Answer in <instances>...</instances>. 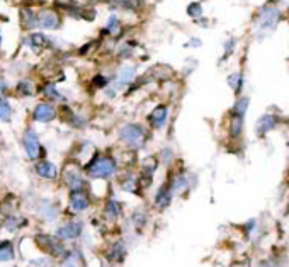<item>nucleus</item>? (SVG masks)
<instances>
[{
	"instance_id": "f704fd0d",
	"label": "nucleus",
	"mask_w": 289,
	"mask_h": 267,
	"mask_svg": "<svg viewBox=\"0 0 289 267\" xmlns=\"http://www.w3.org/2000/svg\"><path fill=\"white\" fill-rule=\"evenodd\" d=\"M60 267H77V261L73 255H68V257H65V261L61 262Z\"/></svg>"
},
{
	"instance_id": "f03ea898",
	"label": "nucleus",
	"mask_w": 289,
	"mask_h": 267,
	"mask_svg": "<svg viewBox=\"0 0 289 267\" xmlns=\"http://www.w3.org/2000/svg\"><path fill=\"white\" fill-rule=\"evenodd\" d=\"M119 138L124 145L131 148H140L146 142V131L140 124H124L119 131Z\"/></svg>"
},
{
	"instance_id": "39448f33",
	"label": "nucleus",
	"mask_w": 289,
	"mask_h": 267,
	"mask_svg": "<svg viewBox=\"0 0 289 267\" xmlns=\"http://www.w3.org/2000/svg\"><path fill=\"white\" fill-rule=\"evenodd\" d=\"M36 242H38V245L41 247L44 252H48L51 257L58 259L66 254V248L61 243V240L53 235H38L36 237Z\"/></svg>"
},
{
	"instance_id": "4468645a",
	"label": "nucleus",
	"mask_w": 289,
	"mask_h": 267,
	"mask_svg": "<svg viewBox=\"0 0 289 267\" xmlns=\"http://www.w3.org/2000/svg\"><path fill=\"white\" fill-rule=\"evenodd\" d=\"M136 75V68L131 65H124L117 73V87H124V85L131 84V80Z\"/></svg>"
},
{
	"instance_id": "2eb2a0df",
	"label": "nucleus",
	"mask_w": 289,
	"mask_h": 267,
	"mask_svg": "<svg viewBox=\"0 0 289 267\" xmlns=\"http://www.w3.org/2000/svg\"><path fill=\"white\" fill-rule=\"evenodd\" d=\"M277 124V118L272 116V114H265V116H262L260 119H259L257 123V133L259 135H265L267 131H270L272 128H276Z\"/></svg>"
},
{
	"instance_id": "f3484780",
	"label": "nucleus",
	"mask_w": 289,
	"mask_h": 267,
	"mask_svg": "<svg viewBox=\"0 0 289 267\" xmlns=\"http://www.w3.org/2000/svg\"><path fill=\"white\" fill-rule=\"evenodd\" d=\"M170 184V189H172V192H182L187 189L189 185V180L187 177L184 176V174H177L175 177H172V179L169 180Z\"/></svg>"
},
{
	"instance_id": "9b49d317",
	"label": "nucleus",
	"mask_w": 289,
	"mask_h": 267,
	"mask_svg": "<svg viewBox=\"0 0 289 267\" xmlns=\"http://www.w3.org/2000/svg\"><path fill=\"white\" fill-rule=\"evenodd\" d=\"M34 170H36V174L41 177V179H46V180H53V179H57V177L60 176L58 167L50 160H41L39 164H36Z\"/></svg>"
},
{
	"instance_id": "72a5a7b5",
	"label": "nucleus",
	"mask_w": 289,
	"mask_h": 267,
	"mask_svg": "<svg viewBox=\"0 0 289 267\" xmlns=\"http://www.w3.org/2000/svg\"><path fill=\"white\" fill-rule=\"evenodd\" d=\"M94 85L97 89H104L107 85V79L104 75H97V77H94Z\"/></svg>"
},
{
	"instance_id": "393cba45",
	"label": "nucleus",
	"mask_w": 289,
	"mask_h": 267,
	"mask_svg": "<svg viewBox=\"0 0 289 267\" xmlns=\"http://www.w3.org/2000/svg\"><path fill=\"white\" fill-rule=\"evenodd\" d=\"M242 128H243V118L242 116H235V114H233L231 124H230V135H231V138H236V136H240V133H242Z\"/></svg>"
},
{
	"instance_id": "473e14b6",
	"label": "nucleus",
	"mask_w": 289,
	"mask_h": 267,
	"mask_svg": "<svg viewBox=\"0 0 289 267\" xmlns=\"http://www.w3.org/2000/svg\"><path fill=\"white\" fill-rule=\"evenodd\" d=\"M28 267H55L53 261L48 257H39V259H34V261H31L28 264Z\"/></svg>"
},
{
	"instance_id": "cd10ccee",
	"label": "nucleus",
	"mask_w": 289,
	"mask_h": 267,
	"mask_svg": "<svg viewBox=\"0 0 289 267\" xmlns=\"http://www.w3.org/2000/svg\"><path fill=\"white\" fill-rule=\"evenodd\" d=\"M24 223L26 221L21 220V216H9L3 221V226H5V230H9V232H16L21 226H24Z\"/></svg>"
},
{
	"instance_id": "c756f323",
	"label": "nucleus",
	"mask_w": 289,
	"mask_h": 267,
	"mask_svg": "<svg viewBox=\"0 0 289 267\" xmlns=\"http://www.w3.org/2000/svg\"><path fill=\"white\" fill-rule=\"evenodd\" d=\"M228 84H230V87L235 90V94H238L240 89H242V73H233V75H230Z\"/></svg>"
},
{
	"instance_id": "1a4fd4ad",
	"label": "nucleus",
	"mask_w": 289,
	"mask_h": 267,
	"mask_svg": "<svg viewBox=\"0 0 289 267\" xmlns=\"http://www.w3.org/2000/svg\"><path fill=\"white\" fill-rule=\"evenodd\" d=\"M32 118L38 123H50L57 118V109L51 106L50 102H41L36 106L34 113H32Z\"/></svg>"
},
{
	"instance_id": "423d86ee",
	"label": "nucleus",
	"mask_w": 289,
	"mask_h": 267,
	"mask_svg": "<svg viewBox=\"0 0 289 267\" xmlns=\"http://www.w3.org/2000/svg\"><path fill=\"white\" fill-rule=\"evenodd\" d=\"M68 206L73 213H84L90 208V196L87 194L85 189L80 191H70L68 196Z\"/></svg>"
},
{
	"instance_id": "6e6552de",
	"label": "nucleus",
	"mask_w": 289,
	"mask_h": 267,
	"mask_svg": "<svg viewBox=\"0 0 289 267\" xmlns=\"http://www.w3.org/2000/svg\"><path fill=\"white\" fill-rule=\"evenodd\" d=\"M84 232V225L80 221H68V223L61 225L60 228L57 230V238L60 240H75L82 235Z\"/></svg>"
},
{
	"instance_id": "f8f14e48",
	"label": "nucleus",
	"mask_w": 289,
	"mask_h": 267,
	"mask_svg": "<svg viewBox=\"0 0 289 267\" xmlns=\"http://www.w3.org/2000/svg\"><path fill=\"white\" fill-rule=\"evenodd\" d=\"M172 196H173V192H172V189H170V184L167 182L162 185V187L158 189L157 196H155V206H157V209H160V211L167 209V208L170 206V203H172Z\"/></svg>"
},
{
	"instance_id": "a878e982",
	"label": "nucleus",
	"mask_w": 289,
	"mask_h": 267,
	"mask_svg": "<svg viewBox=\"0 0 289 267\" xmlns=\"http://www.w3.org/2000/svg\"><path fill=\"white\" fill-rule=\"evenodd\" d=\"M41 90L48 99H51V101H65V97H63L60 92L57 90V87H55L53 84H46Z\"/></svg>"
},
{
	"instance_id": "ddd939ff",
	"label": "nucleus",
	"mask_w": 289,
	"mask_h": 267,
	"mask_svg": "<svg viewBox=\"0 0 289 267\" xmlns=\"http://www.w3.org/2000/svg\"><path fill=\"white\" fill-rule=\"evenodd\" d=\"M38 26L43 29H57L60 26V16L53 10H43L38 16Z\"/></svg>"
},
{
	"instance_id": "b1692460",
	"label": "nucleus",
	"mask_w": 289,
	"mask_h": 267,
	"mask_svg": "<svg viewBox=\"0 0 289 267\" xmlns=\"http://www.w3.org/2000/svg\"><path fill=\"white\" fill-rule=\"evenodd\" d=\"M121 187H123V191H126V192H131V194H138V191H140L138 179H136V177H126L123 182H121Z\"/></svg>"
},
{
	"instance_id": "e433bc0d",
	"label": "nucleus",
	"mask_w": 289,
	"mask_h": 267,
	"mask_svg": "<svg viewBox=\"0 0 289 267\" xmlns=\"http://www.w3.org/2000/svg\"><path fill=\"white\" fill-rule=\"evenodd\" d=\"M0 43H2V34H0Z\"/></svg>"
},
{
	"instance_id": "20e7f679",
	"label": "nucleus",
	"mask_w": 289,
	"mask_h": 267,
	"mask_svg": "<svg viewBox=\"0 0 289 267\" xmlns=\"http://www.w3.org/2000/svg\"><path fill=\"white\" fill-rule=\"evenodd\" d=\"M22 147L26 150V155H28L29 160H38L39 157H44V148L39 143V136L36 135L34 129L28 128L24 131V136H22Z\"/></svg>"
},
{
	"instance_id": "5701e85b",
	"label": "nucleus",
	"mask_w": 289,
	"mask_h": 267,
	"mask_svg": "<svg viewBox=\"0 0 289 267\" xmlns=\"http://www.w3.org/2000/svg\"><path fill=\"white\" fill-rule=\"evenodd\" d=\"M39 214H41L44 220L51 221L57 218V208H55V205H51V203H41L39 205Z\"/></svg>"
},
{
	"instance_id": "9d476101",
	"label": "nucleus",
	"mask_w": 289,
	"mask_h": 267,
	"mask_svg": "<svg viewBox=\"0 0 289 267\" xmlns=\"http://www.w3.org/2000/svg\"><path fill=\"white\" fill-rule=\"evenodd\" d=\"M167 119H169V107L164 106V104L155 107L150 113V116H148V121H150V124L153 126L155 129L164 128L167 124Z\"/></svg>"
},
{
	"instance_id": "c85d7f7f",
	"label": "nucleus",
	"mask_w": 289,
	"mask_h": 267,
	"mask_svg": "<svg viewBox=\"0 0 289 267\" xmlns=\"http://www.w3.org/2000/svg\"><path fill=\"white\" fill-rule=\"evenodd\" d=\"M247 107H248V99L247 97H242V99H238L235 104V107H233V114L235 116H245V113H247Z\"/></svg>"
},
{
	"instance_id": "f257e3e1",
	"label": "nucleus",
	"mask_w": 289,
	"mask_h": 267,
	"mask_svg": "<svg viewBox=\"0 0 289 267\" xmlns=\"http://www.w3.org/2000/svg\"><path fill=\"white\" fill-rule=\"evenodd\" d=\"M85 170L92 179H109V177L116 176L117 162L113 157H107V155H97L88 162Z\"/></svg>"
},
{
	"instance_id": "6ab92c4d",
	"label": "nucleus",
	"mask_w": 289,
	"mask_h": 267,
	"mask_svg": "<svg viewBox=\"0 0 289 267\" xmlns=\"http://www.w3.org/2000/svg\"><path fill=\"white\" fill-rule=\"evenodd\" d=\"M121 209H123V208H121V203L114 201V199H109L106 208H104V214H106V218H109V220H116L121 214Z\"/></svg>"
},
{
	"instance_id": "7c9ffc66",
	"label": "nucleus",
	"mask_w": 289,
	"mask_h": 267,
	"mask_svg": "<svg viewBox=\"0 0 289 267\" xmlns=\"http://www.w3.org/2000/svg\"><path fill=\"white\" fill-rule=\"evenodd\" d=\"M106 32H109V34H117V32H119V19H117L116 16H111L109 17V21H107Z\"/></svg>"
},
{
	"instance_id": "2f4dec72",
	"label": "nucleus",
	"mask_w": 289,
	"mask_h": 267,
	"mask_svg": "<svg viewBox=\"0 0 289 267\" xmlns=\"http://www.w3.org/2000/svg\"><path fill=\"white\" fill-rule=\"evenodd\" d=\"M187 14H189V17H192V19H198V17H201V14H202V7H201V3H198V2L189 3V7H187Z\"/></svg>"
},
{
	"instance_id": "c9c22d12",
	"label": "nucleus",
	"mask_w": 289,
	"mask_h": 267,
	"mask_svg": "<svg viewBox=\"0 0 289 267\" xmlns=\"http://www.w3.org/2000/svg\"><path fill=\"white\" fill-rule=\"evenodd\" d=\"M7 92V85L5 82H0V94H5Z\"/></svg>"
},
{
	"instance_id": "412c9836",
	"label": "nucleus",
	"mask_w": 289,
	"mask_h": 267,
	"mask_svg": "<svg viewBox=\"0 0 289 267\" xmlns=\"http://www.w3.org/2000/svg\"><path fill=\"white\" fill-rule=\"evenodd\" d=\"M12 119V107L7 99L0 97V121L2 123H10Z\"/></svg>"
},
{
	"instance_id": "4be33fe9",
	"label": "nucleus",
	"mask_w": 289,
	"mask_h": 267,
	"mask_svg": "<svg viewBox=\"0 0 289 267\" xmlns=\"http://www.w3.org/2000/svg\"><path fill=\"white\" fill-rule=\"evenodd\" d=\"M29 41H31V46L34 48L36 51L48 46V38L44 34H41V32H32V34L29 36Z\"/></svg>"
},
{
	"instance_id": "dca6fc26",
	"label": "nucleus",
	"mask_w": 289,
	"mask_h": 267,
	"mask_svg": "<svg viewBox=\"0 0 289 267\" xmlns=\"http://www.w3.org/2000/svg\"><path fill=\"white\" fill-rule=\"evenodd\" d=\"M126 257V248L121 242H116L113 243L109 248V252H107V259H109L111 262H123Z\"/></svg>"
},
{
	"instance_id": "0eeeda50",
	"label": "nucleus",
	"mask_w": 289,
	"mask_h": 267,
	"mask_svg": "<svg viewBox=\"0 0 289 267\" xmlns=\"http://www.w3.org/2000/svg\"><path fill=\"white\" fill-rule=\"evenodd\" d=\"M63 179H65V184L68 185L70 191H80V189H85V177L84 174L80 172L75 167H66L65 172H63Z\"/></svg>"
},
{
	"instance_id": "a211bd4d",
	"label": "nucleus",
	"mask_w": 289,
	"mask_h": 267,
	"mask_svg": "<svg viewBox=\"0 0 289 267\" xmlns=\"http://www.w3.org/2000/svg\"><path fill=\"white\" fill-rule=\"evenodd\" d=\"M14 259V245L9 240L0 242V262H10Z\"/></svg>"
},
{
	"instance_id": "7ed1b4c3",
	"label": "nucleus",
	"mask_w": 289,
	"mask_h": 267,
	"mask_svg": "<svg viewBox=\"0 0 289 267\" xmlns=\"http://www.w3.org/2000/svg\"><path fill=\"white\" fill-rule=\"evenodd\" d=\"M279 17H281V14L276 7H264L257 19V26H255V28H257V34L262 36L272 31L277 26V22H279Z\"/></svg>"
},
{
	"instance_id": "bb28decb",
	"label": "nucleus",
	"mask_w": 289,
	"mask_h": 267,
	"mask_svg": "<svg viewBox=\"0 0 289 267\" xmlns=\"http://www.w3.org/2000/svg\"><path fill=\"white\" fill-rule=\"evenodd\" d=\"M16 92L19 95H22V97H29V95L34 94V87H32V84L29 82V80H21L16 87Z\"/></svg>"
},
{
	"instance_id": "aec40b11",
	"label": "nucleus",
	"mask_w": 289,
	"mask_h": 267,
	"mask_svg": "<svg viewBox=\"0 0 289 267\" xmlns=\"http://www.w3.org/2000/svg\"><path fill=\"white\" fill-rule=\"evenodd\" d=\"M21 19H22V26H24L26 29L38 26V17H36L34 12H32L31 9H28V7H24V9L21 10Z\"/></svg>"
}]
</instances>
